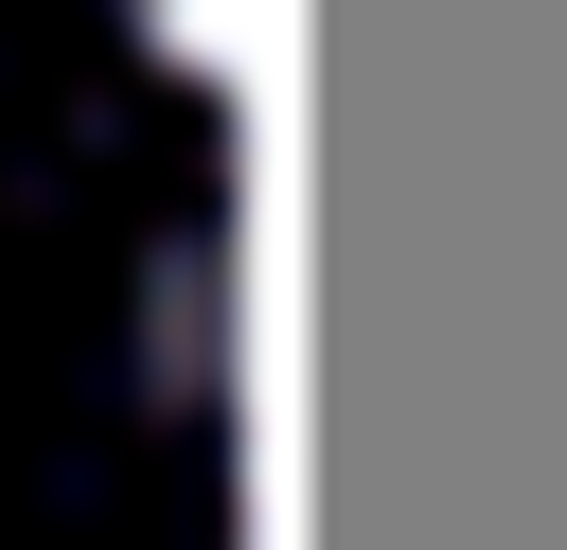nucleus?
<instances>
[{
	"instance_id": "obj_1",
	"label": "nucleus",
	"mask_w": 567,
	"mask_h": 550,
	"mask_svg": "<svg viewBox=\"0 0 567 550\" xmlns=\"http://www.w3.org/2000/svg\"><path fill=\"white\" fill-rule=\"evenodd\" d=\"M124 18H142L177 71H213V89H230V71H248V35H266V0H124Z\"/></svg>"
}]
</instances>
